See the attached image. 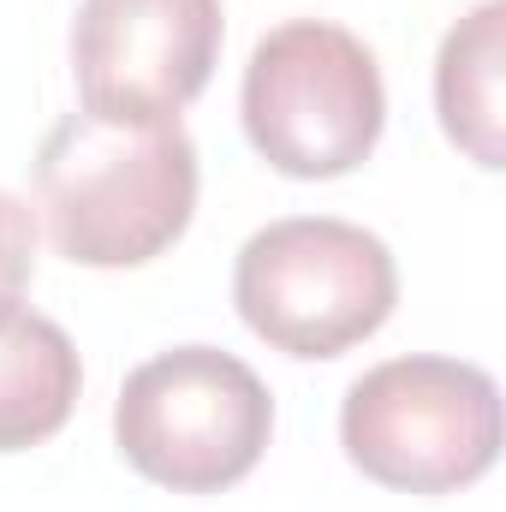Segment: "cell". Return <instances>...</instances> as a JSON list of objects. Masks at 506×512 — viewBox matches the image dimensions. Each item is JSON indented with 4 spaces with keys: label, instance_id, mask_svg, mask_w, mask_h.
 <instances>
[{
    "label": "cell",
    "instance_id": "6da1fadb",
    "mask_svg": "<svg viewBox=\"0 0 506 512\" xmlns=\"http://www.w3.org/2000/svg\"><path fill=\"white\" fill-rule=\"evenodd\" d=\"M30 185L66 262L137 268L191 227L197 143L179 120L114 126L96 114H66L42 137Z\"/></svg>",
    "mask_w": 506,
    "mask_h": 512
},
{
    "label": "cell",
    "instance_id": "9c48e42d",
    "mask_svg": "<svg viewBox=\"0 0 506 512\" xmlns=\"http://www.w3.org/2000/svg\"><path fill=\"white\" fill-rule=\"evenodd\" d=\"M30 268H36V221L12 191H0V298H18L30 286Z\"/></svg>",
    "mask_w": 506,
    "mask_h": 512
},
{
    "label": "cell",
    "instance_id": "ba28073f",
    "mask_svg": "<svg viewBox=\"0 0 506 512\" xmlns=\"http://www.w3.org/2000/svg\"><path fill=\"white\" fill-rule=\"evenodd\" d=\"M506 0H483L477 12H465L435 60V108L447 137L477 161V167H501V60H506Z\"/></svg>",
    "mask_w": 506,
    "mask_h": 512
},
{
    "label": "cell",
    "instance_id": "5b68a950",
    "mask_svg": "<svg viewBox=\"0 0 506 512\" xmlns=\"http://www.w3.org/2000/svg\"><path fill=\"white\" fill-rule=\"evenodd\" d=\"M340 441L381 489H471L501 453V387L465 358H387L346 387Z\"/></svg>",
    "mask_w": 506,
    "mask_h": 512
},
{
    "label": "cell",
    "instance_id": "3957f363",
    "mask_svg": "<svg viewBox=\"0 0 506 512\" xmlns=\"http://www.w3.org/2000/svg\"><path fill=\"white\" fill-rule=\"evenodd\" d=\"M274 435V393L221 346L143 358L114 399V441L137 477L173 495H221L251 477Z\"/></svg>",
    "mask_w": 506,
    "mask_h": 512
},
{
    "label": "cell",
    "instance_id": "277c9868",
    "mask_svg": "<svg viewBox=\"0 0 506 512\" xmlns=\"http://www.w3.org/2000/svg\"><path fill=\"white\" fill-rule=\"evenodd\" d=\"M233 304L274 352L340 358L393 316L399 268L370 227L334 215H286L245 239Z\"/></svg>",
    "mask_w": 506,
    "mask_h": 512
},
{
    "label": "cell",
    "instance_id": "8992f818",
    "mask_svg": "<svg viewBox=\"0 0 506 512\" xmlns=\"http://www.w3.org/2000/svg\"><path fill=\"white\" fill-rule=\"evenodd\" d=\"M221 60V0H78V102L114 126L179 120Z\"/></svg>",
    "mask_w": 506,
    "mask_h": 512
},
{
    "label": "cell",
    "instance_id": "7a4b0ae2",
    "mask_svg": "<svg viewBox=\"0 0 506 512\" xmlns=\"http://www.w3.org/2000/svg\"><path fill=\"white\" fill-rule=\"evenodd\" d=\"M239 114L251 149L286 179H340L381 143L387 84L346 24L286 18L251 48Z\"/></svg>",
    "mask_w": 506,
    "mask_h": 512
},
{
    "label": "cell",
    "instance_id": "52a82bcc",
    "mask_svg": "<svg viewBox=\"0 0 506 512\" xmlns=\"http://www.w3.org/2000/svg\"><path fill=\"white\" fill-rule=\"evenodd\" d=\"M78 346L60 322L0 298V453H24L66 429L78 405Z\"/></svg>",
    "mask_w": 506,
    "mask_h": 512
}]
</instances>
